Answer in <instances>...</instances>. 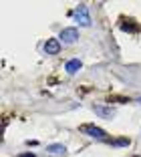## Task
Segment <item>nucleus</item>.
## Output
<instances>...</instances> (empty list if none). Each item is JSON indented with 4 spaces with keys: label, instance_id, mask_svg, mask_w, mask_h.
<instances>
[{
    "label": "nucleus",
    "instance_id": "6e6552de",
    "mask_svg": "<svg viewBox=\"0 0 141 157\" xmlns=\"http://www.w3.org/2000/svg\"><path fill=\"white\" fill-rule=\"evenodd\" d=\"M121 28H123V30H129V33H137V30H139V26H135V24H131V20H123Z\"/></svg>",
    "mask_w": 141,
    "mask_h": 157
},
{
    "label": "nucleus",
    "instance_id": "9b49d317",
    "mask_svg": "<svg viewBox=\"0 0 141 157\" xmlns=\"http://www.w3.org/2000/svg\"><path fill=\"white\" fill-rule=\"evenodd\" d=\"M137 103H141V97H139V99H137Z\"/></svg>",
    "mask_w": 141,
    "mask_h": 157
},
{
    "label": "nucleus",
    "instance_id": "f8f14e48",
    "mask_svg": "<svg viewBox=\"0 0 141 157\" xmlns=\"http://www.w3.org/2000/svg\"><path fill=\"white\" fill-rule=\"evenodd\" d=\"M135 157H137V155H135Z\"/></svg>",
    "mask_w": 141,
    "mask_h": 157
},
{
    "label": "nucleus",
    "instance_id": "f03ea898",
    "mask_svg": "<svg viewBox=\"0 0 141 157\" xmlns=\"http://www.w3.org/2000/svg\"><path fill=\"white\" fill-rule=\"evenodd\" d=\"M75 20H77L81 26H91V14H89L87 4H79L77 6V10H75Z\"/></svg>",
    "mask_w": 141,
    "mask_h": 157
},
{
    "label": "nucleus",
    "instance_id": "39448f33",
    "mask_svg": "<svg viewBox=\"0 0 141 157\" xmlns=\"http://www.w3.org/2000/svg\"><path fill=\"white\" fill-rule=\"evenodd\" d=\"M45 52L46 55H59L61 52V40L59 38H49L45 42Z\"/></svg>",
    "mask_w": 141,
    "mask_h": 157
},
{
    "label": "nucleus",
    "instance_id": "1a4fd4ad",
    "mask_svg": "<svg viewBox=\"0 0 141 157\" xmlns=\"http://www.w3.org/2000/svg\"><path fill=\"white\" fill-rule=\"evenodd\" d=\"M109 143L115 145V147H127V145H129V139L121 137V139H115V141H109Z\"/></svg>",
    "mask_w": 141,
    "mask_h": 157
},
{
    "label": "nucleus",
    "instance_id": "7ed1b4c3",
    "mask_svg": "<svg viewBox=\"0 0 141 157\" xmlns=\"http://www.w3.org/2000/svg\"><path fill=\"white\" fill-rule=\"evenodd\" d=\"M77 38H79V30H77V28H73V26L63 28L61 34H59V40H63L65 44H73V42H77Z\"/></svg>",
    "mask_w": 141,
    "mask_h": 157
},
{
    "label": "nucleus",
    "instance_id": "423d86ee",
    "mask_svg": "<svg viewBox=\"0 0 141 157\" xmlns=\"http://www.w3.org/2000/svg\"><path fill=\"white\" fill-rule=\"evenodd\" d=\"M83 67V63L79 59H71V60H67V65H65V71H67L69 75H75L79 69Z\"/></svg>",
    "mask_w": 141,
    "mask_h": 157
},
{
    "label": "nucleus",
    "instance_id": "0eeeda50",
    "mask_svg": "<svg viewBox=\"0 0 141 157\" xmlns=\"http://www.w3.org/2000/svg\"><path fill=\"white\" fill-rule=\"evenodd\" d=\"M46 151H49V153H55V155H61V153L67 151V147H65L63 143H53V145H49V147H46Z\"/></svg>",
    "mask_w": 141,
    "mask_h": 157
},
{
    "label": "nucleus",
    "instance_id": "f257e3e1",
    "mask_svg": "<svg viewBox=\"0 0 141 157\" xmlns=\"http://www.w3.org/2000/svg\"><path fill=\"white\" fill-rule=\"evenodd\" d=\"M81 133H85L87 137L99 139V141H109V139H107V133H105V129H101V127H97V125H93V123L81 125Z\"/></svg>",
    "mask_w": 141,
    "mask_h": 157
},
{
    "label": "nucleus",
    "instance_id": "20e7f679",
    "mask_svg": "<svg viewBox=\"0 0 141 157\" xmlns=\"http://www.w3.org/2000/svg\"><path fill=\"white\" fill-rule=\"evenodd\" d=\"M93 111H95V115H99L101 119H113L115 117V109H111V107H105V105H93Z\"/></svg>",
    "mask_w": 141,
    "mask_h": 157
},
{
    "label": "nucleus",
    "instance_id": "9d476101",
    "mask_svg": "<svg viewBox=\"0 0 141 157\" xmlns=\"http://www.w3.org/2000/svg\"><path fill=\"white\" fill-rule=\"evenodd\" d=\"M16 157H37V155L30 153V151H26V153H20V155H16Z\"/></svg>",
    "mask_w": 141,
    "mask_h": 157
}]
</instances>
